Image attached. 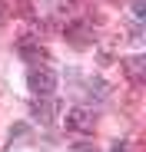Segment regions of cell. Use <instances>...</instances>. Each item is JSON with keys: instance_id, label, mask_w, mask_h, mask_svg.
<instances>
[{"instance_id": "cell-5", "label": "cell", "mask_w": 146, "mask_h": 152, "mask_svg": "<svg viewBox=\"0 0 146 152\" xmlns=\"http://www.w3.org/2000/svg\"><path fill=\"white\" fill-rule=\"evenodd\" d=\"M123 66H126L130 83H133V86H139V83H143V66H146V60H143V56H130Z\"/></svg>"}, {"instance_id": "cell-1", "label": "cell", "mask_w": 146, "mask_h": 152, "mask_svg": "<svg viewBox=\"0 0 146 152\" xmlns=\"http://www.w3.org/2000/svg\"><path fill=\"white\" fill-rule=\"evenodd\" d=\"M27 86L33 96H53L57 89V73L46 66V63H30L27 69Z\"/></svg>"}, {"instance_id": "cell-8", "label": "cell", "mask_w": 146, "mask_h": 152, "mask_svg": "<svg viewBox=\"0 0 146 152\" xmlns=\"http://www.w3.org/2000/svg\"><path fill=\"white\" fill-rule=\"evenodd\" d=\"M110 152H130V142H126V139H116V142L110 145Z\"/></svg>"}, {"instance_id": "cell-3", "label": "cell", "mask_w": 146, "mask_h": 152, "mask_svg": "<svg viewBox=\"0 0 146 152\" xmlns=\"http://www.w3.org/2000/svg\"><path fill=\"white\" fill-rule=\"evenodd\" d=\"M33 119L37 122H53L57 119V99H50V96H33Z\"/></svg>"}, {"instance_id": "cell-6", "label": "cell", "mask_w": 146, "mask_h": 152, "mask_svg": "<svg viewBox=\"0 0 146 152\" xmlns=\"http://www.w3.org/2000/svg\"><path fill=\"white\" fill-rule=\"evenodd\" d=\"M83 33H90V23H73V27H66V40L73 46H86L90 43V37H83Z\"/></svg>"}, {"instance_id": "cell-2", "label": "cell", "mask_w": 146, "mask_h": 152, "mask_svg": "<svg viewBox=\"0 0 146 152\" xmlns=\"http://www.w3.org/2000/svg\"><path fill=\"white\" fill-rule=\"evenodd\" d=\"M93 126H96V116L90 109H73L66 116V129L70 132H93Z\"/></svg>"}, {"instance_id": "cell-7", "label": "cell", "mask_w": 146, "mask_h": 152, "mask_svg": "<svg viewBox=\"0 0 146 152\" xmlns=\"http://www.w3.org/2000/svg\"><path fill=\"white\" fill-rule=\"evenodd\" d=\"M66 152H100V149H96L93 142H86V139H80V142H73Z\"/></svg>"}, {"instance_id": "cell-4", "label": "cell", "mask_w": 146, "mask_h": 152, "mask_svg": "<svg viewBox=\"0 0 146 152\" xmlns=\"http://www.w3.org/2000/svg\"><path fill=\"white\" fill-rule=\"evenodd\" d=\"M17 50H20V56L30 60V63H43V60H46V50H43L40 40H33V37H23V40L17 43Z\"/></svg>"}, {"instance_id": "cell-9", "label": "cell", "mask_w": 146, "mask_h": 152, "mask_svg": "<svg viewBox=\"0 0 146 152\" xmlns=\"http://www.w3.org/2000/svg\"><path fill=\"white\" fill-rule=\"evenodd\" d=\"M4 23H7V4L0 0V27H4Z\"/></svg>"}]
</instances>
